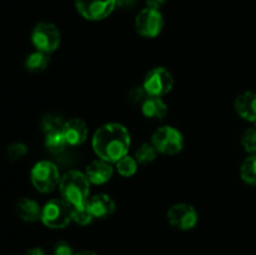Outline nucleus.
Returning a JSON list of instances; mask_svg holds the SVG:
<instances>
[{"instance_id": "obj_1", "label": "nucleus", "mask_w": 256, "mask_h": 255, "mask_svg": "<svg viewBox=\"0 0 256 255\" xmlns=\"http://www.w3.org/2000/svg\"><path fill=\"white\" fill-rule=\"evenodd\" d=\"M130 144V134L126 128L118 122H108L102 125L92 136V148L100 159L109 162H119L128 155Z\"/></svg>"}, {"instance_id": "obj_2", "label": "nucleus", "mask_w": 256, "mask_h": 255, "mask_svg": "<svg viewBox=\"0 0 256 255\" xmlns=\"http://www.w3.org/2000/svg\"><path fill=\"white\" fill-rule=\"evenodd\" d=\"M59 190L62 199L72 206H82L89 202L90 182L84 172L79 170L65 172L60 179Z\"/></svg>"}, {"instance_id": "obj_3", "label": "nucleus", "mask_w": 256, "mask_h": 255, "mask_svg": "<svg viewBox=\"0 0 256 255\" xmlns=\"http://www.w3.org/2000/svg\"><path fill=\"white\" fill-rule=\"evenodd\" d=\"M72 206L64 199L49 200L42 210V222L50 229H64L72 220Z\"/></svg>"}, {"instance_id": "obj_4", "label": "nucleus", "mask_w": 256, "mask_h": 255, "mask_svg": "<svg viewBox=\"0 0 256 255\" xmlns=\"http://www.w3.org/2000/svg\"><path fill=\"white\" fill-rule=\"evenodd\" d=\"M32 184L40 192H52L60 182V172L56 165L48 160L36 162L30 172Z\"/></svg>"}, {"instance_id": "obj_5", "label": "nucleus", "mask_w": 256, "mask_h": 255, "mask_svg": "<svg viewBox=\"0 0 256 255\" xmlns=\"http://www.w3.org/2000/svg\"><path fill=\"white\" fill-rule=\"evenodd\" d=\"M152 144L155 149L164 155H176L184 146V138L182 134L174 126L165 125L160 126L152 134Z\"/></svg>"}, {"instance_id": "obj_6", "label": "nucleus", "mask_w": 256, "mask_h": 255, "mask_svg": "<svg viewBox=\"0 0 256 255\" xmlns=\"http://www.w3.org/2000/svg\"><path fill=\"white\" fill-rule=\"evenodd\" d=\"M62 35L55 24L48 22H42L35 25L32 32V42L36 50L52 54L59 48Z\"/></svg>"}, {"instance_id": "obj_7", "label": "nucleus", "mask_w": 256, "mask_h": 255, "mask_svg": "<svg viewBox=\"0 0 256 255\" xmlns=\"http://www.w3.org/2000/svg\"><path fill=\"white\" fill-rule=\"evenodd\" d=\"M145 92L149 96L162 98L174 86V78L166 68L158 66L149 70L142 82Z\"/></svg>"}, {"instance_id": "obj_8", "label": "nucleus", "mask_w": 256, "mask_h": 255, "mask_svg": "<svg viewBox=\"0 0 256 255\" xmlns=\"http://www.w3.org/2000/svg\"><path fill=\"white\" fill-rule=\"evenodd\" d=\"M164 28V18L160 10L145 8L135 18V30L144 38H156Z\"/></svg>"}, {"instance_id": "obj_9", "label": "nucleus", "mask_w": 256, "mask_h": 255, "mask_svg": "<svg viewBox=\"0 0 256 255\" xmlns=\"http://www.w3.org/2000/svg\"><path fill=\"white\" fill-rule=\"evenodd\" d=\"M166 218L172 226H174L175 229L182 230V232L194 229L199 222V214H198L196 209L186 202L172 205L168 210Z\"/></svg>"}, {"instance_id": "obj_10", "label": "nucleus", "mask_w": 256, "mask_h": 255, "mask_svg": "<svg viewBox=\"0 0 256 255\" xmlns=\"http://www.w3.org/2000/svg\"><path fill=\"white\" fill-rule=\"evenodd\" d=\"M75 8L84 19L99 22L114 12L116 0H75Z\"/></svg>"}, {"instance_id": "obj_11", "label": "nucleus", "mask_w": 256, "mask_h": 255, "mask_svg": "<svg viewBox=\"0 0 256 255\" xmlns=\"http://www.w3.org/2000/svg\"><path fill=\"white\" fill-rule=\"evenodd\" d=\"M85 176L88 178L89 182L95 185H102L109 182L114 174V168L109 162L99 159L90 162L85 170Z\"/></svg>"}, {"instance_id": "obj_12", "label": "nucleus", "mask_w": 256, "mask_h": 255, "mask_svg": "<svg viewBox=\"0 0 256 255\" xmlns=\"http://www.w3.org/2000/svg\"><path fill=\"white\" fill-rule=\"evenodd\" d=\"M62 132H64L68 145H72V146L82 145L88 138L86 124L79 118H74V119L65 122Z\"/></svg>"}, {"instance_id": "obj_13", "label": "nucleus", "mask_w": 256, "mask_h": 255, "mask_svg": "<svg viewBox=\"0 0 256 255\" xmlns=\"http://www.w3.org/2000/svg\"><path fill=\"white\" fill-rule=\"evenodd\" d=\"M90 212L95 219H106L115 212V202L109 195L99 194L92 196L88 202Z\"/></svg>"}, {"instance_id": "obj_14", "label": "nucleus", "mask_w": 256, "mask_h": 255, "mask_svg": "<svg viewBox=\"0 0 256 255\" xmlns=\"http://www.w3.org/2000/svg\"><path fill=\"white\" fill-rule=\"evenodd\" d=\"M234 106L242 119L256 124V92H245L240 94L235 99Z\"/></svg>"}, {"instance_id": "obj_15", "label": "nucleus", "mask_w": 256, "mask_h": 255, "mask_svg": "<svg viewBox=\"0 0 256 255\" xmlns=\"http://www.w3.org/2000/svg\"><path fill=\"white\" fill-rule=\"evenodd\" d=\"M15 210H16L18 216L24 220V222H34L36 220L42 219V208H40L39 204L35 200L30 199V198H22L16 202Z\"/></svg>"}, {"instance_id": "obj_16", "label": "nucleus", "mask_w": 256, "mask_h": 255, "mask_svg": "<svg viewBox=\"0 0 256 255\" xmlns=\"http://www.w3.org/2000/svg\"><path fill=\"white\" fill-rule=\"evenodd\" d=\"M142 112L148 119L162 120L168 114V105L165 104L162 98L148 96L142 104Z\"/></svg>"}, {"instance_id": "obj_17", "label": "nucleus", "mask_w": 256, "mask_h": 255, "mask_svg": "<svg viewBox=\"0 0 256 255\" xmlns=\"http://www.w3.org/2000/svg\"><path fill=\"white\" fill-rule=\"evenodd\" d=\"M50 54L44 52H40V50H36V52H32L26 56L25 59V68L26 70H29L30 72H44L48 68L50 62Z\"/></svg>"}, {"instance_id": "obj_18", "label": "nucleus", "mask_w": 256, "mask_h": 255, "mask_svg": "<svg viewBox=\"0 0 256 255\" xmlns=\"http://www.w3.org/2000/svg\"><path fill=\"white\" fill-rule=\"evenodd\" d=\"M66 145L68 142L65 139V135L62 132V130L46 132L45 134V146L52 154H59V152H64Z\"/></svg>"}, {"instance_id": "obj_19", "label": "nucleus", "mask_w": 256, "mask_h": 255, "mask_svg": "<svg viewBox=\"0 0 256 255\" xmlns=\"http://www.w3.org/2000/svg\"><path fill=\"white\" fill-rule=\"evenodd\" d=\"M240 176L248 185H256V154H252L242 162L240 166Z\"/></svg>"}, {"instance_id": "obj_20", "label": "nucleus", "mask_w": 256, "mask_h": 255, "mask_svg": "<svg viewBox=\"0 0 256 255\" xmlns=\"http://www.w3.org/2000/svg\"><path fill=\"white\" fill-rule=\"evenodd\" d=\"M158 150L155 149V146L152 144H149V142H144L139 146V149L135 152V159L139 164L146 165L150 164V162H154L156 159Z\"/></svg>"}, {"instance_id": "obj_21", "label": "nucleus", "mask_w": 256, "mask_h": 255, "mask_svg": "<svg viewBox=\"0 0 256 255\" xmlns=\"http://www.w3.org/2000/svg\"><path fill=\"white\" fill-rule=\"evenodd\" d=\"M138 170V162L134 158L125 155L124 158L116 162V172H119L122 176L130 178Z\"/></svg>"}, {"instance_id": "obj_22", "label": "nucleus", "mask_w": 256, "mask_h": 255, "mask_svg": "<svg viewBox=\"0 0 256 255\" xmlns=\"http://www.w3.org/2000/svg\"><path fill=\"white\" fill-rule=\"evenodd\" d=\"M72 222H75L79 225H82V226L89 225L90 222L95 219V218L92 216L88 204L82 205V206H72Z\"/></svg>"}, {"instance_id": "obj_23", "label": "nucleus", "mask_w": 256, "mask_h": 255, "mask_svg": "<svg viewBox=\"0 0 256 255\" xmlns=\"http://www.w3.org/2000/svg\"><path fill=\"white\" fill-rule=\"evenodd\" d=\"M64 125H65V122L62 119V116L50 114V115H46V116L42 119V132L46 134V132L62 130L64 129Z\"/></svg>"}, {"instance_id": "obj_24", "label": "nucleus", "mask_w": 256, "mask_h": 255, "mask_svg": "<svg viewBox=\"0 0 256 255\" xmlns=\"http://www.w3.org/2000/svg\"><path fill=\"white\" fill-rule=\"evenodd\" d=\"M242 145L245 152L256 154V126L245 130L242 136Z\"/></svg>"}, {"instance_id": "obj_25", "label": "nucleus", "mask_w": 256, "mask_h": 255, "mask_svg": "<svg viewBox=\"0 0 256 255\" xmlns=\"http://www.w3.org/2000/svg\"><path fill=\"white\" fill-rule=\"evenodd\" d=\"M28 154L26 145L22 144V142H14L8 148V156L12 162H18V160L22 159L25 155Z\"/></svg>"}, {"instance_id": "obj_26", "label": "nucleus", "mask_w": 256, "mask_h": 255, "mask_svg": "<svg viewBox=\"0 0 256 255\" xmlns=\"http://www.w3.org/2000/svg\"><path fill=\"white\" fill-rule=\"evenodd\" d=\"M128 96H129V100L132 102H134V104H138V102H144L145 99H146L149 95H148V92H145L144 86H134L132 88V89L129 90V94H128Z\"/></svg>"}, {"instance_id": "obj_27", "label": "nucleus", "mask_w": 256, "mask_h": 255, "mask_svg": "<svg viewBox=\"0 0 256 255\" xmlns=\"http://www.w3.org/2000/svg\"><path fill=\"white\" fill-rule=\"evenodd\" d=\"M54 255H74V249L72 245L66 242H58L52 249Z\"/></svg>"}, {"instance_id": "obj_28", "label": "nucleus", "mask_w": 256, "mask_h": 255, "mask_svg": "<svg viewBox=\"0 0 256 255\" xmlns=\"http://www.w3.org/2000/svg\"><path fill=\"white\" fill-rule=\"evenodd\" d=\"M166 0H145L146 2V8H152V9L160 10V8L165 4Z\"/></svg>"}, {"instance_id": "obj_29", "label": "nucleus", "mask_w": 256, "mask_h": 255, "mask_svg": "<svg viewBox=\"0 0 256 255\" xmlns=\"http://www.w3.org/2000/svg\"><path fill=\"white\" fill-rule=\"evenodd\" d=\"M136 2V0H116V6L122 8V9H129L132 8Z\"/></svg>"}, {"instance_id": "obj_30", "label": "nucleus", "mask_w": 256, "mask_h": 255, "mask_svg": "<svg viewBox=\"0 0 256 255\" xmlns=\"http://www.w3.org/2000/svg\"><path fill=\"white\" fill-rule=\"evenodd\" d=\"M25 255H46L42 248H32L25 252Z\"/></svg>"}, {"instance_id": "obj_31", "label": "nucleus", "mask_w": 256, "mask_h": 255, "mask_svg": "<svg viewBox=\"0 0 256 255\" xmlns=\"http://www.w3.org/2000/svg\"><path fill=\"white\" fill-rule=\"evenodd\" d=\"M74 255H98V254H96V252H92V250H82V252H75Z\"/></svg>"}]
</instances>
